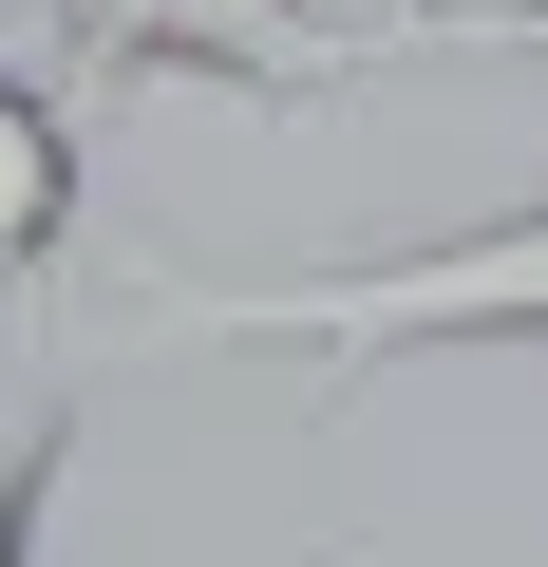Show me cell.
<instances>
[{
	"mask_svg": "<svg viewBox=\"0 0 548 567\" xmlns=\"http://www.w3.org/2000/svg\"><path fill=\"white\" fill-rule=\"evenodd\" d=\"M379 58H548V0H379L360 76H379Z\"/></svg>",
	"mask_w": 548,
	"mask_h": 567,
	"instance_id": "5",
	"label": "cell"
},
{
	"mask_svg": "<svg viewBox=\"0 0 548 567\" xmlns=\"http://www.w3.org/2000/svg\"><path fill=\"white\" fill-rule=\"evenodd\" d=\"M58 435H76V341L39 303H0V567H39V492H58Z\"/></svg>",
	"mask_w": 548,
	"mask_h": 567,
	"instance_id": "4",
	"label": "cell"
},
{
	"mask_svg": "<svg viewBox=\"0 0 548 567\" xmlns=\"http://www.w3.org/2000/svg\"><path fill=\"white\" fill-rule=\"evenodd\" d=\"M76 265V114L0 58V303H39Z\"/></svg>",
	"mask_w": 548,
	"mask_h": 567,
	"instance_id": "3",
	"label": "cell"
},
{
	"mask_svg": "<svg viewBox=\"0 0 548 567\" xmlns=\"http://www.w3.org/2000/svg\"><path fill=\"white\" fill-rule=\"evenodd\" d=\"M58 58L114 95H246V114H322L379 39V0H20Z\"/></svg>",
	"mask_w": 548,
	"mask_h": 567,
	"instance_id": "2",
	"label": "cell"
},
{
	"mask_svg": "<svg viewBox=\"0 0 548 567\" xmlns=\"http://www.w3.org/2000/svg\"><path fill=\"white\" fill-rule=\"evenodd\" d=\"M114 322H133V341H303V360H322L303 416H341L379 360L548 341V189L492 208V227H454V246H379V265H303V284H152V265H133Z\"/></svg>",
	"mask_w": 548,
	"mask_h": 567,
	"instance_id": "1",
	"label": "cell"
}]
</instances>
